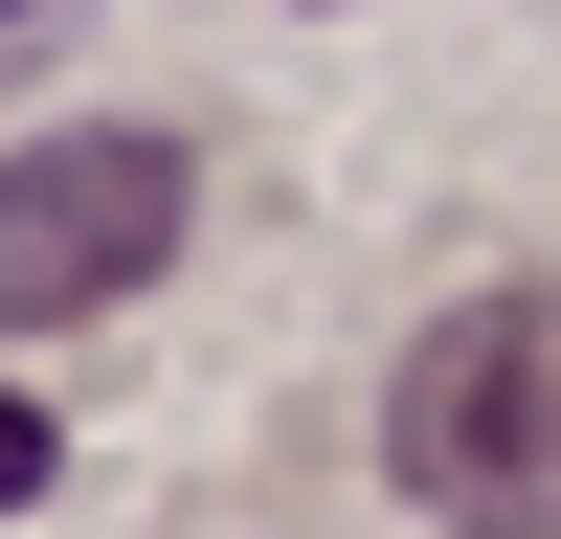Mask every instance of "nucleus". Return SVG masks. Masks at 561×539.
<instances>
[{
  "mask_svg": "<svg viewBox=\"0 0 561 539\" xmlns=\"http://www.w3.org/2000/svg\"><path fill=\"white\" fill-rule=\"evenodd\" d=\"M23 45H45V0H0V68H23Z\"/></svg>",
  "mask_w": 561,
  "mask_h": 539,
  "instance_id": "nucleus-4",
  "label": "nucleus"
},
{
  "mask_svg": "<svg viewBox=\"0 0 561 539\" xmlns=\"http://www.w3.org/2000/svg\"><path fill=\"white\" fill-rule=\"evenodd\" d=\"M382 472L449 539H561V293H472L404 337L382 382Z\"/></svg>",
  "mask_w": 561,
  "mask_h": 539,
  "instance_id": "nucleus-1",
  "label": "nucleus"
},
{
  "mask_svg": "<svg viewBox=\"0 0 561 539\" xmlns=\"http://www.w3.org/2000/svg\"><path fill=\"white\" fill-rule=\"evenodd\" d=\"M0 494H45V404H0Z\"/></svg>",
  "mask_w": 561,
  "mask_h": 539,
  "instance_id": "nucleus-3",
  "label": "nucleus"
},
{
  "mask_svg": "<svg viewBox=\"0 0 561 539\" xmlns=\"http://www.w3.org/2000/svg\"><path fill=\"white\" fill-rule=\"evenodd\" d=\"M180 225H203V180H180V135H23L0 158V337H68V314L158 293Z\"/></svg>",
  "mask_w": 561,
  "mask_h": 539,
  "instance_id": "nucleus-2",
  "label": "nucleus"
}]
</instances>
